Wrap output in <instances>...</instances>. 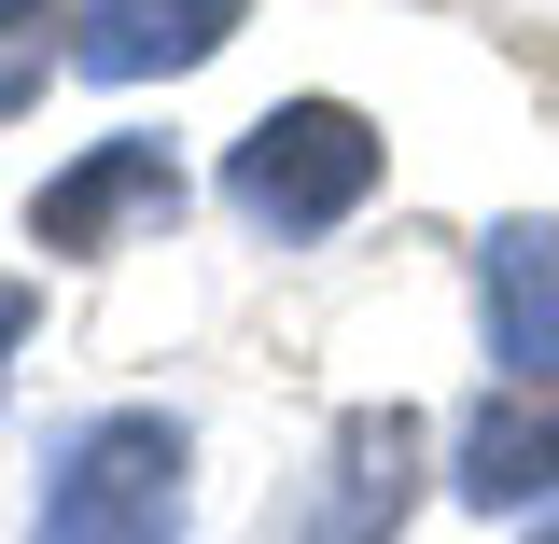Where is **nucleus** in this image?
<instances>
[{
	"label": "nucleus",
	"mask_w": 559,
	"mask_h": 544,
	"mask_svg": "<svg viewBox=\"0 0 559 544\" xmlns=\"http://www.w3.org/2000/svg\"><path fill=\"white\" fill-rule=\"evenodd\" d=\"M182 419L168 406H112L84 419L57 447V475H43V517L28 544H182Z\"/></svg>",
	"instance_id": "obj_1"
},
{
	"label": "nucleus",
	"mask_w": 559,
	"mask_h": 544,
	"mask_svg": "<svg viewBox=\"0 0 559 544\" xmlns=\"http://www.w3.org/2000/svg\"><path fill=\"white\" fill-rule=\"evenodd\" d=\"M224 196H238L252 238H336L349 209L378 196V126H364L349 98H280L266 126H238Z\"/></svg>",
	"instance_id": "obj_2"
},
{
	"label": "nucleus",
	"mask_w": 559,
	"mask_h": 544,
	"mask_svg": "<svg viewBox=\"0 0 559 544\" xmlns=\"http://www.w3.org/2000/svg\"><path fill=\"white\" fill-rule=\"evenodd\" d=\"M406 503H419V419L406 406H349L336 447H322V475L294 488V503H266L252 544H392Z\"/></svg>",
	"instance_id": "obj_3"
},
{
	"label": "nucleus",
	"mask_w": 559,
	"mask_h": 544,
	"mask_svg": "<svg viewBox=\"0 0 559 544\" xmlns=\"http://www.w3.org/2000/svg\"><path fill=\"white\" fill-rule=\"evenodd\" d=\"M127 223H182V168H168V140H84L57 182L28 196V238H43V252H112Z\"/></svg>",
	"instance_id": "obj_4"
},
{
	"label": "nucleus",
	"mask_w": 559,
	"mask_h": 544,
	"mask_svg": "<svg viewBox=\"0 0 559 544\" xmlns=\"http://www.w3.org/2000/svg\"><path fill=\"white\" fill-rule=\"evenodd\" d=\"M476 307H489V363L559 391V223L546 209H518V223L476 238Z\"/></svg>",
	"instance_id": "obj_5"
},
{
	"label": "nucleus",
	"mask_w": 559,
	"mask_h": 544,
	"mask_svg": "<svg viewBox=\"0 0 559 544\" xmlns=\"http://www.w3.org/2000/svg\"><path fill=\"white\" fill-rule=\"evenodd\" d=\"M224 43H238V0H84V14H70V70H84V84L210 70Z\"/></svg>",
	"instance_id": "obj_6"
},
{
	"label": "nucleus",
	"mask_w": 559,
	"mask_h": 544,
	"mask_svg": "<svg viewBox=\"0 0 559 544\" xmlns=\"http://www.w3.org/2000/svg\"><path fill=\"white\" fill-rule=\"evenodd\" d=\"M448 488L476 503V517H503V503H546L559 488V391L532 377V391H489L476 419H462V461H448Z\"/></svg>",
	"instance_id": "obj_7"
},
{
	"label": "nucleus",
	"mask_w": 559,
	"mask_h": 544,
	"mask_svg": "<svg viewBox=\"0 0 559 544\" xmlns=\"http://www.w3.org/2000/svg\"><path fill=\"white\" fill-rule=\"evenodd\" d=\"M28 322H43V293H28V279H0V363L28 349Z\"/></svg>",
	"instance_id": "obj_8"
},
{
	"label": "nucleus",
	"mask_w": 559,
	"mask_h": 544,
	"mask_svg": "<svg viewBox=\"0 0 559 544\" xmlns=\"http://www.w3.org/2000/svg\"><path fill=\"white\" fill-rule=\"evenodd\" d=\"M43 14H57V0H0V28H43Z\"/></svg>",
	"instance_id": "obj_9"
},
{
	"label": "nucleus",
	"mask_w": 559,
	"mask_h": 544,
	"mask_svg": "<svg viewBox=\"0 0 559 544\" xmlns=\"http://www.w3.org/2000/svg\"><path fill=\"white\" fill-rule=\"evenodd\" d=\"M532 544H559V517H546V531H532Z\"/></svg>",
	"instance_id": "obj_10"
}]
</instances>
